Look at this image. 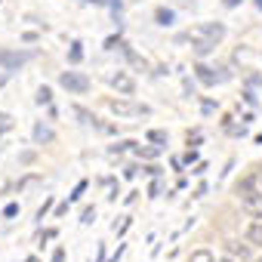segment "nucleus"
<instances>
[{
    "instance_id": "cd10ccee",
    "label": "nucleus",
    "mask_w": 262,
    "mask_h": 262,
    "mask_svg": "<svg viewBox=\"0 0 262 262\" xmlns=\"http://www.w3.org/2000/svg\"><path fill=\"white\" fill-rule=\"evenodd\" d=\"M222 4H225L228 10H234V7H241V0H222Z\"/></svg>"
},
{
    "instance_id": "ddd939ff",
    "label": "nucleus",
    "mask_w": 262,
    "mask_h": 262,
    "mask_svg": "<svg viewBox=\"0 0 262 262\" xmlns=\"http://www.w3.org/2000/svg\"><path fill=\"white\" fill-rule=\"evenodd\" d=\"M148 142H155V145H167V133H164V129H151V133H148Z\"/></svg>"
},
{
    "instance_id": "20e7f679",
    "label": "nucleus",
    "mask_w": 262,
    "mask_h": 262,
    "mask_svg": "<svg viewBox=\"0 0 262 262\" xmlns=\"http://www.w3.org/2000/svg\"><path fill=\"white\" fill-rule=\"evenodd\" d=\"M108 108L120 117H139V114H148V105H139V102H129V99H111Z\"/></svg>"
},
{
    "instance_id": "a878e982",
    "label": "nucleus",
    "mask_w": 262,
    "mask_h": 262,
    "mask_svg": "<svg viewBox=\"0 0 262 262\" xmlns=\"http://www.w3.org/2000/svg\"><path fill=\"white\" fill-rule=\"evenodd\" d=\"M158 194H161V182H151V194L148 198H158Z\"/></svg>"
},
{
    "instance_id": "1a4fd4ad",
    "label": "nucleus",
    "mask_w": 262,
    "mask_h": 262,
    "mask_svg": "<svg viewBox=\"0 0 262 262\" xmlns=\"http://www.w3.org/2000/svg\"><path fill=\"white\" fill-rule=\"evenodd\" d=\"M34 142H37V145L53 142V129H50V126H43V123H37V126H34Z\"/></svg>"
},
{
    "instance_id": "39448f33",
    "label": "nucleus",
    "mask_w": 262,
    "mask_h": 262,
    "mask_svg": "<svg viewBox=\"0 0 262 262\" xmlns=\"http://www.w3.org/2000/svg\"><path fill=\"white\" fill-rule=\"evenodd\" d=\"M108 83H111L117 93H123V96H133V93H136V80L129 77L126 71H117V74H111V77H108Z\"/></svg>"
},
{
    "instance_id": "9b49d317",
    "label": "nucleus",
    "mask_w": 262,
    "mask_h": 262,
    "mask_svg": "<svg viewBox=\"0 0 262 262\" xmlns=\"http://www.w3.org/2000/svg\"><path fill=\"white\" fill-rule=\"evenodd\" d=\"M136 155H139V158H148V161H155V158L161 155V145H145V148H142V145H136Z\"/></svg>"
},
{
    "instance_id": "6e6552de",
    "label": "nucleus",
    "mask_w": 262,
    "mask_h": 262,
    "mask_svg": "<svg viewBox=\"0 0 262 262\" xmlns=\"http://www.w3.org/2000/svg\"><path fill=\"white\" fill-rule=\"evenodd\" d=\"M244 241H247L250 247H262V219H256V222H253V225L247 228Z\"/></svg>"
},
{
    "instance_id": "b1692460",
    "label": "nucleus",
    "mask_w": 262,
    "mask_h": 262,
    "mask_svg": "<svg viewBox=\"0 0 262 262\" xmlns=\"http://www.w3.org/2000/svg\"><path fill=\"white\" fill-rule=\"evenodd\" d=\"M65 259V250L62 247H56V253H53V262H62Z\"/></svg>"
},
{
    "instance_id": "5701e85b",
    "label": "nucleus",
    "mask_w": 262,
    "mask_h": 262,
    "mask_svg": "<svg viewBox=\"0 0 262 262\" xmlns=\"http://www.w3.org/2000/svg\"><path fill=\"white\" fill-rule=\"evenodd\" d=\"M50 207H53V198H50V201H47V204H43V207H40V210H37V219H43V216H47V210H50Z\"/></svg>"
},
{
    "instance_id": "f03ea898",
    "label": "nucleus",
    "mask_w": 262,
    "mask_h": 262,
    "mask_svg": "<svg viewBox=\"0 0 262 262\" xmlns=\"http://www.w3.org/2000/svg\"><path fill=\"white\" fill-rule=\"evenodd\" d=\"M188 37H191L194 43H207V47H216V43L225 37V25H219V22H210V25H201V28H194Z\"/></svg>"
},
{
    "instance_id": "7c9ffc66",
    "label": "nucleus",
    "mask_w": 262,
    "mask_h": 262,
    "mask_svg": "<svg viewBox=\"0 0 262 262\" xmlns=\"http://www.w3.org/2000/svg\"><path fill=\"white\" fill-rule=\"evenodd\" d=\"M219 262H234V259H219Z\"/></svg>"
},
{
    "instance_id": "f8f14e48",
    "label": "nucleus",
    "mask_w": 262,
    "mask_h": 262,
    "mask_svg": "<svg viewBox=\"0 0 262 262\" xmlns=\"http://www.w3.org/2000/svg\"><path fill=\"white\" fill-rule=\"evenodd\" d=\"M188 262H216V256H213L210 250H194V253L188 256Z\"/></svg>"
},
{
    "instance_id": "4be33fe9",
    "label": "nucleus",
    "mask_w": 262,
    "mask_h": 262,
    "mask_svg": "<svg viewBox=\"0 0 262 262\" xmlns=\"http://www.w3.org/2000/svg\"><path fill=\"white\" fill-rule=\"evenodd\" d=\"M83 188H86V182H77V188H74V194H71V201H77V198L83 194Z\"/></svg>"
},
{
    "instance_id": "423d86ee",
    "label": "nucleus",
    "mask_w": 262,
    "mask_h": 262,
    "mask_svg": "<svg viewBox=\"0 0 262 262\" xmlns=\"http://www.w3.org/2000/svg\"><path fill=\"white\" fill-rule=\"evenodd\" d=\"M28 62V53H7V50H0V65L4 68H19Z\"/></svg>"
},
{
    "instance_id": "c85d7f7f",
    "label": "nucleus",
    "mask_w": 262,
    "mask_h": 262,
    "mask_svg": "<svg viewBox=\"0 0 262 262\" xmlns=\"http://www.w3.org/2000/svg\"><path fill=\"white\" fill-rule=\"evenodd\" d=\"M90 4H105V0H90Z\"/></svg>"
},
{
    "instance_id": "c756f323",
    "label": "nucleus",
    "mask_w": 262,
    "mask_h": 262,
    "mask_svg": "<svg viewBox=\"0 0 262 262\" xmlns=\"http://www.w3.org/2000/svg\"><path fill=\"white\" fill-rule=\"evenodd\" d=\"M256 7H259V10H262V0H256Z\"/></svg>"
},
{
    "instance_id": "393cba45",
    "label": "nucleus",
    "mask_w": 262,
    "mask_h": 262,
    "mask_svg": "<svg viewBox=\"0 0 262 262\" xmlns=\"http://www.w3.org/2000/svg\"><path fill=\"white\" fill-rule=\"evenodd\" d=\"M129 225H133V219H123V222H120V228H117V234H123V231H126Z\"/></svg>"
},
{
    "instance_id": "a211bd4d",
    "label": "nucleus",
    "mask_w": 262,
    "mask_h": 262,
    "mask_svg": "<svg viewBox=\"0 0 262 262\" xmlns=\"http://www.w3.org/2000/svg\"><path fill=\"white\" fill-rule=\"evenodd\" d=\"M16 213H19V204H7V207H4V216H7V219H13Z\"/></svg>"
},
{
    "instance_id": "aec40b11",
    "label": "nucleus",
    "mask_w": 262,
    "mask_h": 262,
    "mask_svg": "<svg viewBox=\"0 0 262 262\" xmlns=\"http://www.w3.org/2000/svg\"><path fill=\"white\" fill-rule=\"evenodd\" d=\"M114 47H120V37H108L105 40V50H114Z\"/></svg>"
},
{
    "instance_id": "0eeeda50",
    "label": "nucleus",
    "mask_w": 262,
    "mask_h": 262,
    "mask_svg": "<svg viewBox=\"0 0 262 262\" xmlns=\"http://www.w3.org/2000/svg\"><path fill=\"white\" fill-rule=\"evenodd\" d=\"M225 250H228V256L231 259H250V244H241V241H231V244H225Z\"/></svg>"
},
{
    "instance_id": "4468645a",
    "label": "nucleus",
    "mask_w": 262,
    "mask_h": 262,
    "mask_svg": "<svg viewBox=\"0 0 262 262\" xmlns=\"http://www.w3.org/2000/svg\"><path fill=\"white\" fill-rule=\"evenodd\" d=\"M155 19H158V25H170V22H173V13H170V10H164V7H161V10H158V13H155Z\"/></svg>"
},
{
    "instance_id": "473e14b6",
    "label": "nucleus",
    "mask_w": 262,
    "mask_h": 262,
    "mask_svg": "<svg viewBox=\"0 0 262 262\" xmlns=\"http://www.w3.org/2000/svg\"><path fill=\"white\" fill-rule=\"evenodd\" d=\"M256 262H262V259H256Z\"/></svg>"
},
{
    "instance_id": "412c9836",
    "label": "nucleus",
    "mask_w": 262,
    "mask_h": 262,
    "mask_svg": "<svg viewBox=\"0 0 262 262\" xmlns=\"http://www.w3.org/2000/svg\"><path fill=\"white\" fill-rule=\"evenodd\" d=\"M194 161H198V151H194V148H191V151H188V155H185V158H182V164H194Z\"/></svg>"
},
{
    "instance_id": "bb28decb",
    "label": "nucleus",
    "mask_w": 262,
    "mask_h": 262,
    "mask_svg": "<svg viewBox=\"0 0 262 262\" xmlns=\"http://www.w3.org/2000/svg\"><path fill=\"white\" fill-rule=\"evenodd\" d=\"M65 213H68V201H65V204H59V207H56V216H65Z\"/></svg>"
},
{
    "instance_id": "f3484780",
    "label": "nucleus",
    "mask_w": 262,
    "mask_h": 262,
    "mask_svg": "<svg viewBox=\"0 0 262 262\" xmlns=\"http://www.w3.org/2000/svg\"><path fill=\"white\" fill-rule=\"evenodd\" d=\"M50 99H53V93H50V90L43 86V90L37 93V102H40V105H50Z\"/></svg>"
},
{
    "instance_id": "dca6fc26",
    "label": "nucleus",
    "mask_w": 262,
    "mask_h": 262,
    "mask_svg": "<svg viewBox=\"0 0 262 262\" xmlns=\"http://www.w3.org/2000/svg\"><path fill=\"white\" fill-rule=\"evenodd\" d=\"M80 222H83V225H93V222H96V207H86V210H83V219H80Z\"/></svg>"
},
{
    "instance_id": "2eb2a0df",
    "label": "nucleus",
    "mask_w": 262,
    "mask_h": 262,
    "mask_svg": "<svg viewBox=\"0 0 262 262\" xmlns=\"http://www.w3.org/2000/svg\"><path fill=\"white\" fill-rule=\"evenodd\" d=\"M68 59H71L74 65H77V62L83 59V50H80V43H71V53H68Z\"/></svg>"
},
{
    "instance_id": "6ab92c4d",
    "label": "nucleus",
    "mask_w": 262,
    "mask_h": 262,
    "mask_svg": "<svg viewBox=\"0 0 262 262\" xmlns=\"http://www.w3.org/2000/svg\"><path fill=\"white\" fill-rule=\"evenodd\" d=\"M4 129H10V114L0 111V133H4Z\"/></svg>"
},
{
    "instance_id": "2f4dec72",
    "label": "nucleus",
    "mask_w": 262,
    "mask_h": 262,
    "mask_svg": "<svg viewBox=\"0 0 262 262\" xmlns=\"http://www.w3.org/2000/svg\"><path fill=\"white\" fill-rule=\"evenodd\" d=\"M259 185H262V170H259Z\"/></svg>"
},
{
    "instance_id": "f257e3e1",
    "label": "nucleus",
    "mask_w": 262,
    "mask_h": 262,
    "mask_svg": "<svg viewBox=\"0 0 262 262\" xmlns=\"http://www.w3.org/2000/svg\"><path fill=\"white\" fill-rule=\"evenodd\" d=\"M237 198H241V207L253 216V219H262V185H259V173H250L237 182Z\"/></svg>"
},
{
    "instance_id": "9d476101",
    "label": "nucleus",
    "mask_w": 262,
    "mask_h": 262,
    "mask_svg": "<svg viewBox=\"0 0 262 262\" xmlns=\"http://www.w3.org/2000/svg\"><path fill=\"white\" fill-rule=\"evenodd\" d=\"M194 71H198V80H201L204 86H213V83H216V74H213V71H210L207 65H198Z\"/></svg>"
},
{
    "instance_id": "7ed1b4c3",
    "label": "nucleus",
    "mask_w": 262,
    "mask_h": 262,
    "mask_svg": "<svg viewBox=\"0 0 262 262\" xmlns=\"http://www.w3.org/2000/svg\"><path fill=\"white\" fill-rule=\"evenodd\" d=\"M59 83H62L68 93H77V96H83V93L90 90V77L80 74V71H62V74H59Z\"/></svg>"
}]
</instances>
